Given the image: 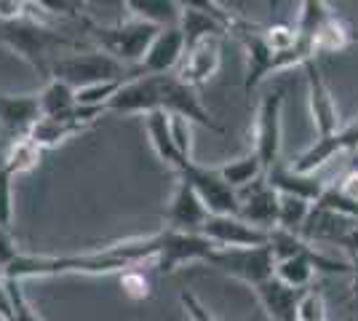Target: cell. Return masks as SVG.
I'll use <instances>...</instances> for the list:
<instances>
[{"mask_svg":"<svg viewBox=\"0 0 358 321\" xmlns=\"http://www.w3.org/2000/svg\"><path fill=\"white\" fill-rule=\"evenodd\" d=\"M161 252V233L148 238H131L118 241L96 252L83 255H64V257H35V255H19L8 268L0 271V278H32V276H57V273H113V271H131L142 262L158 257Z\"/></svg>","mask_w":358,"mask_h":321,"instance_id":"6da1fadb","label":"cell"},{"mask_svg":"<svg viewBox=\"0 0 358 321\" xmlns=\"http://www.w3.org/2000/svg\"><path fill=\"white\" fill-rule=\"evenodd\" d=\"M107 113H155L164 110L169 115H179L185 121L198 123L209 131L224 134V126L211 118V113L201 105L198 92L193 86H187L179 76H139L129 78L120 92L107 102Z\"/></svg>","mask_w":358,"mask_h":321,"instance_id":"7a4b0ae2","label":"cell"},{"mask_svg":"<svg viewBox=\"0 0 358 321\" xmlns=\"http://www.w3.org/2000/svg\"><path fill=\"white\" fill-rule=\"evenodd\" d=\"M0 43L16 51L24 62H30L43 76L51 73V64L57 62L59 48H80L78 41L64 38L62 32L45 27L35 16H24L14 24H0Z\"/></svg>","mask_w":358,"mask_h":321,"instance_id":"3957f363","label":"cell"},{"mask_svg":"<svg viewBox=\"0 0 358 321\" xmlns=\"http://www.w3.org/2000/svg\"><path fill=\"white\" fill-rule=\"evenodd\" d=\"M89 35L96 41L99 51H105L107 57L118 59L120 64H139L148 54L150 43L155 41L158 35V27L152 24H145L139 19H126V22H118V24H110V27H99V24H91V22H83Z\"/></svg>","mask_w":358,"mask_h":321,"instance_id":"277c9868","label":"cell"},{"mask_svg":"<svg viewBox=\"0 0 358 321\" xmlns=\"http://www.w3.org/2000/svg\"><path fill=\"white\" fill-rule=\"evenodd\" d=\"M123 76H129L123 70V64L113 57H107L99 48L73 54V57H59L51 64V73H48L51 80H62L73 89H83L91 83H105V80H123Z\"/></svg>","mask_w":358,"mask_h":321,"instance_id":"5b68a950","label":"cell"},{"mask_svg":"<svg viewBox=\"0 0 358 321\" xmlns=\"http://www.w3.org/2000/svg\"><path fill=\"white\" fill-rule=\"evenodd\" d=\"M209 265L238 278L249 287H259L275 273V257L270 246H243V249H214Z\"/></svg>","mask_w":358,"mask_h":321,"instance_id":"8992f818","label":"cell"},{"mask_svg":"<svg viewBox=\"0 0 358 321\" xmlns=\"http://www.w3.org/2000/svg\"><path fill=\"white\" fill-rule=\"evenodd\" d=\"M179 180H185L193 187L209 214H214V217H238V193L224 183L220 169L198 166L195 161H190V164H185V166L179 169Z\"/></svg>","mask_w":358,"mask_h":321,"instance_id":"52a82bcc","label":"cell"},{"mask_svg":"<svg viewBox=\"0 0 358 321\" xmlns=\"http://www.w3.org/2000/svg\"><path fill=\"white\" fill-rule=\"evenodd\" d=\"M281 110H284V89L270 92L257 110L254 126V155L262 161L265 169L278 164L281 153Z\"/></svg>","mask_w":358,"mask_h":321,"instance_id":"ba28073f","label":"cell"},{"mask_svg":"<svg viewBox=\"0 0 358 321\" xmlns=\"http://www.w3.org/2000/svg\"><path fill=\"white\" fill-rule=\"evenodd\" d=\"M217 246L201 233H179V230H161V252L155 265L161 273H171L182 262H209Z\"/></svg>","mask_w":358,"mask_h":321,"instance_id":"9c48e42d","label":"cell"},{"mask_svg":"<svg viewBox=\"0 0 358 321\" xmlns=\"http://www.w3.org/2000/svg\"><path fill=\"white\" fill-rule=\"evenodd\" d=\"M217 249H243V246H268L270 233L243 222L241 217H214L211 214L201 230Z\"/></svg>","mask_w":358,"mask_h":321,"instance_id":"30bf717a","label":"cell"},{"mask_svg":"<svg viewBox=\"0 0 358 321\" xmlns=\"http://www.w3.org/2000/svg\"><path fill=\"white\" fill-rule=\"evenodd\" d=\"M238 217L243 222H249V225L259 230H268V233L278 225V201H281V193L270 187L268 177H262L254 185H249V187L238 190Z\"/></svg>","mask_w":358,"mask_h":321,"instance_id":"8fae6325","label":"cell"},{"mask_svg":"<svg viewBox=\"0 0 358 321\" xmlns=\"http://www.w3.org/2000/svg\"><path fill=\"white\" fill-rule=\"evenodd\" d=\"M185 57V38L179 27H169L155 35V41L150 43L145 59L131 70V78L139 76H169Z\"/></svg>","mask_w":358,"mask_h":321,"instance_id":"7c38bea8","label":"cell"},{"mask_svg":"<svg viewBox=\"0 0 358 321\" xmlns=\"http://www.w3.org/2000/svg\"><path fill=\"white\" fill-rule=\"evenodd\" d=\"M353 150H358V118L353 123L343 126V129H337L331 137L315 139L313 148H308L305 153L299 155L292 169L302 171V174H315V169L329 164L334 155L353 153Z\"/></svg>","mask_w":358,"mask_h":321,"instance_id":"4fadbf2b","label":"cell"},{"mask_svg":"<svg viewBox=\"0 0 358 321\" xmlns=\"http://www.w3.org/2000/svg\"><path fill=\"white\" fill-rule=\"evenodd\" d=\"M308 73V97H310V115H313V126L318 131V139L331 137L340 126V115H337V105L334 97L329 92L327 80L321 76V67L315 64V59L302 64Z\"/></svg>","mask_w":358,"mask_h":321,"instance_id":"5bb4252c","label":"cell"},{"mask_svg":"<svg viewBox=\"0 0 358 321\" xmlns=\"http://www.w3.org/2000/svg\"><path fill=\"white\" fill-rule=\"evenodd\" d=\"M43 118L41 99L32 94H0V131L11 137H27L30 129Z\"/></svg>","mask_w":358,"mask_h":321,"instance_id":"9a60e30c","label":"cell"},{"mask_svg":"<svg viewBox=\"0 0 358 321\" xmlns=\"http://www.w3.org/2000/svg\"><path fill=\"white\" fill-rule=\"evenodd\" d=\"M220 41L222 38H206V41H201V43H195V46L185 48V57H182V67H179V80H185L187 86H203V83H209L211 78L217 76V70H220Z\"/></svg>","mask_w":358,"mask_h":321,"instance_id":"2e32d148","label":"cell"},{"mask_svg":"<svg viewBox=\"0 0 358 321\" xmlns=\"http://www.w3.org/2000/svg\"><path fill=\"white\" fill-rule=\"evenodd\" d=\"M209 217L211 214L206 212V206H203V201L198 199V193H195L185 180H179L177 190H174V199H171V206H169V212H166L169 230L201 233Z\"/></svg>","mask_w":358,"mask_h":321,"instance_id":"e0dca14e","label":"cell"},{"mask_svg":"<svg viewBox=\"0 0 358 321\" xmlns=\"http://www.w3.org/2000/svg\"><path fill=\"white\" fill-rule=\"evenodd\" d=\"M268 185L273 190H278L281 196H294V199H302L308 204H318L324 190H327V183L315 174H302V171H294L292 166H281L275 164L273 169H268Z\"/></svg>","mask_w":358,"mask_h":321,"instance_id":"ac0fdd59","label":"cell"},{"mask_svg":"<svg viewBox=\"0 0 358 321\" xmlns=\"http://www.w3.org/2000/svg\"><path fill=\"white\" fill-rule=\"evenodd\" d=\"M257 297L262 308L268 311V316L273 321H297V303L302 290H292L284 281H278L275 276L268 278L265 284L257 287Z\"/></svg>","mask_w":358,"mask_h":321,"instance_id":"d6986e66","label":"cell"},{"mask_svg":"<svg viewBox=\"0 0 358 321\" xmlns=\"http://www.w3.org/2000/svg\"><path fill=\"white\" fill-rule=\"evenodd\" d=\"M126 11L131 19L152 24L158 30H169V27H179L182 3H174V0H126Z\"/></svg>","mask_w":358,"mask_h":321,"instance_id":"ffe728a7","label":"cell"},{"mask_svg":"<svg viewBox=\"0 0 358 321\" xmlns=\"http://www.w3.org/2000/svg\"><path fill=\"white\" fill-rule=\"evenodd\" d=\"M145 126H148V137L152 142V150L158 153V158L164 161L166 166L171 169H182L185 161L182 155L177 153L174 148V139H171V126H169V113L164 110H155V113H148L145 115Z\"/></svg>","mask_w":358,"mask_h":321,"instance_id":"44dd1931","label":"cell"},{"mask_svg":"<svg viewBox=\"0 0 358 321\" xmlns=\"http://www.w3.org/2000/svg\"><path fill=\"white\" fill-rule=\"evenodd\" d=\"M73 113H70L67 118H41V121L30 129L27 137H30L41 150H43V148H57L64 139H70V137H75V134H80L83 129H89L86 123L78 121Z\"/></svg>","mask_w":358,"mask_h":321,"instance_id":"7402d4cb","label":"cell"},{"mask_svg":"<svg viewBox=\"0 0 358 321\" xmlns=\"http://www.w3.org/2000/svg\"><path fill=\"white\" fill-rule=\"evenodd\" d=\"M41 164V148L30 137L11 139V145L6 148V155L0 158V171L6 177L14 180L16 174H24Z\"/></svg>","mask_w":358,"mask_h":321,"instance_id":"603a6c76","label":"cell"},{"mask_svg":"<svg viewBox=\"0 0 358 321\" xmlns=\"http://www.w3.org/2000/svg\"><path fill=\"white\" fill-rule=\"evenodd\" d=\"M220 174H222L224 183L238 193V190H243V187L254 185L257 180H262V177L268 174V169L262 166V161H259L252 150L249 155H241V158H236V161L224 164V166L220 169Z\"/></svg>","mask_w":358,"mask_h":321,"instance_id":"cb8c5ba5","label":"cell"},{"mask_svg":"<svg viewBox=\"0 0 358 321\" xmlns=\"http://www.w3.org/2000/svg\"><path fill=\"white\" fill-rule=\"evenodd\" d=\"M41 99V113L43 118H67L73 113L78 102H75V89L62 83V80H48L45 89L38 94Z\"/></svg>","mask_w":358,"mask_h":321,"instance_id":"d4e9b609","label":"cell"},{"mask_svg":"<svg viewBox=\"0 0 358 321\" xmlns=\"http://www.w3.org/2000/svg\"><path fill=\"white\" fill-rule=\"evenodd\" d=\"M353 41H356L353 30L345 24L340 16L334 14L327 24L321 27V32L313 38L315 57H318V54H337V51H345Z\"/></svg>","mask_w":358,"mask_h":321,"instance_id":"484cf974","label":"cell"},{"mask_svg":"<svg viewBox=\"0 0 358 321\" xmlns=\"http://www.w3.org/2000/svg\"><path fill=\"white\" fill-rule=\"evenodd\" d=\"M334 16V11L329 8V3L324 0H305L299 6V19H297V38L313 43V38L321 32V27Z\"/></svg>","mask_w":358,"mask_h":321,"instance_id":"4316f807","label":"cell"},{"mask_svg":"<svg viewBox=\"0 0 358 321\" xmlns=\"http://www.w3.org/2000/svg\"><path fill=\"white\" fill-rule=\"evenodd\" d=\"M310 212H313V204L294 199V196H281V201H278V225L275 228L289 230V233H299V230L305 228Z\"/></svg>","mask_w":358,"mask_h":321,"instance_id":"83f0119b","label":"cell"},{"mask_svg":"<svg viewBox=\"0 0 358 321\" xmlns=\"http://www.w3.org/2000/svg\"><path fill=\"white\" fill-rule=\"evenodd\" d=\"M265 43H268L275 54H284V51H292V48L299 43L297 38V27L292 24H270V27H259Z\"/></svg>","mask_w":358,"mask_h":321,"instance_id":"f1b7e54d","label":"cell"},{"mask_svg":"<svg viewBox=\"0 0 358 321\" xmlns=\"http://www.w3.org/2000/svg\"><path fill=\"white\" fill-rule=\"evenodd\" d=\"M297 321H327V303L324 294L313 287L302 290L297 303Z\"/></svg>","mask_w":358,"mask_h":321,"instance_id":"f546056e","label":"cell"},{"mask_svg":"<svg viewBox=\"0 0 358 321\" xmlns=\"http://www.w3.org/2000/svg\"><path fill=\"white\" fill-rule=\"evenodd\" d=\"M169 126H171V139H174V148H177V153L182 155V161L185 164H190L193 158H190V150H193V123L185 121V118H179V115H169Z\"/></svg>","mask_w":358,"mask_h":321,"instance_id":"4dcf8cb0","label":"cell"},{"mask_svg":"<svg viewBox=\"0 0 358 321\" xmlns=\"http://www.w3.org/2000/svg\"><path fill=\"white\" fill-rule=\"evenodd\" d=\"M8 281V292H11V306H14V321H41L38 311H32L30 300L22 292V281L6 278Z\"/></svg>","mask_w":358,"mask_h":321,"instance_id":"1f68e13d","label":"cell"},{"mask_svg":"<svg viewBox=\"0 0 358 321\" xmlns=\"http://www.w3.org/2000/svg\"><path fill=\"white\" fill-rule=\"evenodd\" d=\"M120 287H123V292L131 297V300H145V297H150V278L142 271H136V268H131V271H123V276H120Z\"/></svg>","mask_w":358,"mask_h":321,"instance_id":"d6a6232c","label":"cell"},{"mask_svg":"<svg viewBox=\"0 0 358 321\" xmlns=\"http://www.w3.org/2000/svg\"><path fill=\"white\" fill-rule=\"evenodd\" d=\"M179 303H182V308L187 311V316H190L193 321H220V319H214V316H211L209 308L203 306L193 292H182V294H179Z\"/></svg>","mask_w":358,"mask_h":321,"instance_id":"836d02e7","label":"cell"},{"mask_svg":"<svg viewBox=\"0 0 358 321\" xmlns=\"http://www.w3.org/2000/svg\"><path fill=\"white\" fill-rule=\"evenodd\" d=\"M19 255H22V252L16 249V241L11 238L8 228H3V225H0V271H3V268H8Z\"/></svg>","mask_w":358,"mask_h":321,"instance_id":"e575fe53","label":"cell"},{"mask_svg":"<svg viewBox=\"0 0 358 321\" xmlns=\"http://www.w3.org/2000/svg\"><path fill=\"white\" fill-rule=\"evenodd\" d=\"M27 16V3L19 0H0V24H14Z\"/></svg>","mask_w":358,"mask_h":321,"instance_id":"d590c367","label":"cell"},{"mask_svg":"<svg viewBox=\"0 0 358 321\" xmlns=\"http://www.w3.org/2000/svg\"><path fill=\"white\" fill-rule=\"evenodd\" d=\"M334 187H337V193H340V196H345V199L358 201V169L345 171L343 180L334 185Z\"/></svg>","mask_w":358,"mask_h":321,"instance_id":"8d00e7d4","label":"cell"},{"mask_svg":"<svg viewBox=\"0 0 358 321\" xmlns=\"http://www.w3.org/2000/svg\"><path fill=\"white\" fill-rule=\"evenodd\" d=\"M0 319L14 321V306H11V292L6 278H0Z\"/></svg>","mask_w":358,"mask_h":321,"instance_id":"74e56055","label":"cell"},{"mask_svg":"<svg viewBox=\"0 0 358 321\" xmlns=\"http://www.w3.org/2000/svg\"><path fill=\"white\" fill-rule=\"evenodd\" d=\"M337 244L343 246V249H348V252H350V257H358V222H353L350 228L345 230Z\"/></svg>","mask_w":358,"mask_h":321,"instance_id":"f35d334b","label":"cell"},{"mask_svg":"<svg viewBox=\"0 0 358 321\" xmlns=\"http://www.w3.org/2000/svg\"><path fill=\"white\" fill-rule=\"evenodd\" d=\"M350 276H353V284H350L353 303H358V257H350Z\"/></svg>","mask_w":358,"mask_h":321,"instance_id":"ab89813d","label":"cell"}]
</instances>
